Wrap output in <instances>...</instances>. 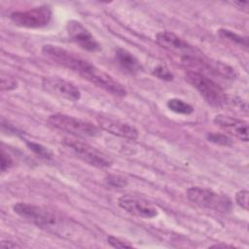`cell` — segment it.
<instances>
[{
    "label": "cell",
    "instance_id": "1",
    "mask_svg": "<svg viewBox=\"0 0 249 249\" xmlns=\"http://www.w3.org/2000/svg\"><path fill=\"white\" fill-rule=\"evenodd\" d=\"M13 208L18 216L36 227L56 234H69L70 225L57 213L26 202H18Z\"/></svg>",
    "mask_w": 249,
    "mask_h": 249
},
{
    "label": "cell",
    "instance_id": "2",
    "mask_svg": "<svg viewBox=\"0 0 249 249\" xmlns=\"http://www.w3.org/2000/svg\"><path fill=\"white\" fill-rule=\"evenodd\" d=\"M185 79L199 92L208 104L222 107L228 102V96L224 89L203 73L195 70L187 71Z\"/></svg>",
    "mask_w": 249,
    "mask_h": 249
},
{
    "label": "cell",
    "instance_id": "3",
    "mask_svg": "<svg viewBox=\"0 0 249 249\" xmlns=\"http://www.w3.org/2000/svg\"><path fill=\"white\" fill-rule=\"evenodd\" d=\"M187 196L190 201L200 208L214 210L220 213H228L232 207L231 200L227 196L205 188H189L187 190Z\"/></svg>",
    "mask_w": 249,
    "mask_h": 249
},
{
    "label": "cell",
    "instance_id": "4",
    "mask_svg": "<svg viewBox=\"0 0 249 249\" xmlns=\"http://www.w3.org/2000/svg\"><path fill=\"white\" fill-rule=\"evenodd\" d=\"M42 53L52 61L81 75L82 77L93 65L80 55L61 47L51 44L44 45Z\"/></svg>",
    "mask_w": 249,
    "mask_h": 249
},
{
    "label": "cell",
    "instance_id": "5",
    "mask_svg": "<svg viewBox=\"0 0 249 249\" xmlns=\"http://www.w3.org/2000/svg\"><path fill=\"white\" fill-rule=\"evenodd\" d=\"M48 122L55 128L76 136L95 137L100 134V128L95 124L65 114H53Z\"/></svg>",
    "mask_w": 249,
    "mask_h": 249
},
{
    "label": "cell",
    "instance_id": "6",
    "mask_svg": "<svg viewBox=\"0 0 249 249\" xmlns=\"http://www.w3.org/2000/svg\"><path fill=\"white\" fill-rule=\"evenodd\" d=\"M63 145L77 158L89 165L105 168L112 163L111 160L105 154L83 141L74 138H65L63 140Z\"/></svg>",
    "mask_w": 249,
    "mask_h": 249
},
{
    "label": "cell",
    "instance_id": "7",
    "mask_svg": "<svg viewBox=\"0 0 249 249\" xmlns=\"http://www.w3.org/2000/svg\"><path fill=\"white\" fill-rule=\"evenodd\" d=\"M11 20L19 27L41 28L48 25L52 19V11L48 6H40L25 11L11 14Z\"/></svg>",
    "mask_w": 249,
    "mask_h": 249
},
{
    "label": "cell",
    "instance_id": "8",
    "mask_svg": "<svg viewBox=\"0 0 249 249\" xmlns=\"http://www.w3.org/2000/svg\"><path fill=\"white\" fill-rule=\"evenodd\" d=\"M118 204L127 213L143 219L158 216V208L149 200L134 195H124L119 197Z\"/></svg>",
    "mask_w": 249,
    "mask_h": 249
},
{
    "label": "cell",
    "instance_id": "9",
    "mask_svg": "<svg viewBox=\"0 0 249 249\" xmlns=\"http://www.w3.org/2000/svg\"><path fill=\"white\" fill-rule=\"evenodd\" d=\"M156 41L159 46L169 53L180 55L181 58L189 56H198L197 50L170 31H161L157 33Z\"/></svg>",
    "mask_w": 249,
    "mask_h": 249
},
{
    "label": "cell",
    "instance_id": "10",
    "mask_svg": "<svg viewBox=\"0 0 249 249\" xmlns=\"http://www.w3.org/2000/svg\"><path fill=\"white\" fill-rule=\"evenodd\" d=\"M83 78L113 95L124 96L126 94V89L121 83L94 65L85 73Z\"/></svg>",
    "mask_w": 249,
    "mask_h": 249
},
{
    "label": "cell",
    "instance_id": "11",
    "mask_svg": "<svg viewBox=\"0 0 249 249\" xmlns=\"http://www.w3.org/2000/svg\"><path fill=\"white\" fill-rule=\"evenodd\" d=\"M66 31L70 40L81 49L90 53H96L101 50L99 43L95 40L93 35L80 21H68L66 24Z\"/></svg>",
    "mask_w": 249,
    "mask_h": 249
},
{
    "label": "cell",
    "instance_id": "12",
    "mask_svg": "<svg viewBox=\"0 0 249 249\" xmlns=\"http://www.w3.org/2000/svg\"><path fill=\"white\" fill-rule=\"evenodd\" d=\"M43 87L46 90L59 97L70 101H77L81 98L79 89L66 80L56 77H47L43 79Z\"/></svg>",
    "mask_w": 249,
    "mask_h": 249
},
{
    "label": "cell",
    "instance_id": "13",
    "mask_svg": "<svg viewBox=\"0 0 249 249\" xmlns=\"http://www.w3.org/2000/svg\"><path fill=\"white\" fill-rule=\"evenodd\" d=\"M97 124L99 128L113 135L129 140H135L138 138V130L130 124L124 123L123 121L116 120L111 117L99 116L97 118Z\"/></svg>",
    "mask_w": 249,
    "mask_h": 249
},
{
    "label": "cell",
    "instance_id": "14",
    "mask_svg": "<svg viewBox=\"0 0 249 249\" xmlns=\"http://www.w3.org/2000/svg\"><path fill=\"white\" fill-rule=\"evenodd\" d=\"M213 121L215 124L226 132L244 142L248 141V124L246 122L222 114L217 115Z\"/></svg>",
    "mask_w": 249,
    "mask_h": 249
},
{
    "label": "cell",
    "instance_id": "15",
    "mask_svg": "<svg viewBox=\"0 0 249 249\" xmlns=\"http://www.w3.org/2000/svg\"><path fill=\"white\" fill-rule=\"evenodd\" d=\"M115 58L120 67L130 75H137L143 70L140 61L124 49L118 48L115 52Z\"/></svg>",
    "mask_w": 249,
    "mask_h": 249
},
{
    "label": "cell",
    "instance_id": "16",
    "mask_svg": "<svg viewBox=\"0 0 249 249\" xmlns=\"http://www.w3.org/2000/svg\"><path fill=\"white\" fill-rule=\"evenodd\" d=\"M166 106L169 110L183 115H190L194 112V107L179 98H171L166 102Z\"/></svg>",
    "mask_w": 249,
    "mask_h": 249
},
{
    "label": "cell",
    "instance_id": "17",
    "mask_svg": "<svg viewBox=\"0 0 249 249\" xmlns=\"http://www.w3.org/2000/svg\"><path fill=\"white\" fill-rule=\"evenodd\" d=\"M219 35L223 38V39H227L228 41L237 44L239 46H243L245 48H247L248 43H247V38L242 37L231 30L228 29H220L219 30Z\"/></svg>",
    "mask_w": 249,
    "mask_h": 249
},
{
    "label": "cell",
    "instance_id": "18",
    "mask_svg": "<svg viewBox=\"0 0 249 249\" xmlns=\"http://www.w3.org/2000/svg\"><path fill=\"white\" fill-rule=\"evenodd\" d=\"M26 145H27V147L33 152V153H35L38 157H40V158H43V159H51L52 158V152L48 149V148H46V147H44L43 145H41V144H38V143H35V142H31V141H28V142H26Z\"/></svg>",
    "mask_w": 249,
    "mask_h": 249
},
{
    "label": "cell",
    "instance_id": "19",
    "mask_svg": "<svg viewBox=\"0 0 249 249\" xmlns=\"http://www.w3.org/2000/svg\"><path fill=\"white\" fill-rule=\"evenodd\" d=\"M207 140L217 144V145H222V146H231L232 144V140L231 137H229L226 134L223 133H208L206 135Z\"/></svg>",
    "mask_w": 249,
    "mask_h": 249
},
{
    "label": "cell",
    "instance_id": "20",
    "mask_svg": "<svg viewBox=\"0 0 249 249\" xmlns=\"http://www.w3.org/2000/svg\"><path fill=\"white\" fill-rule=\"evenodd\" d=\"M105 182L108 186L116 189H122L127 186L128 182L127 179L121 176V175H116V174H111L105 178Z\"/></svg>",
    "mask_w": 249,
    "mask_h": 249
},
{
    "label": "cell",
    "instance_id": "21",
    "mask_svg": "<svg viewBox=\"0 0 249 249\" xmlns=\"http://www.w3.org/2000/svg\"><path fill=\"white\" fill-rule=\"evenodd\" d=\"M153 74L158 77L160 80L163 81H172L174 76L173 74L170 72V70L163 64H160L158 66H156V68H154L153 70Z\"/></svg>",
    "mask_w": 249,
    "mask_h": 249
},
{
    "label": "cell",
    "instance_id": "22",
    "mask_svg": "<svg viewBox=\"0 0 249 249\" xmlns=\"http://www.w3.org/2000/svg\"><path fill=\"white\" fill-rule=\"evenodd\" d=\"M18 87V82L8 74H1V90H12Z\"/></svg>",
    "mask_w": 249,
    "mask_h": 249
},
{
    "label": "cell",
    "instance_id": "23",
    "mask_svg": "<svg viewBox=\"0 0 249 249\" xmlns=\"http://www.w3.org/2000/svg\"><path fill=\"white\" fill-rule=\"evenodd\" d=\"M107 242L111 247H114V248H131V247H133V245L131 243H129V241L123 240V239L113 236V235H110L107 237Z\"/></svg>",
    "mask_w": 249,
    "mask_h": 249
},
{
    "label": "cell",
    "instance_id": "24",
    "mask_svg": "<svg viewBox=\"0 0 249 249\" xmlns=\"http://www.w3.org/2000/svg\"><path fill=\"white\" fill-rule=\"evenodd\" d=\"M248 195H249V193L245 189L238 191L235 195L236 203L244 210L248 209Z\"/></svg>",
    "mask_w": 249,
    "mask_h": 249
},
{
    "label": "cell",
    "instance_id": "25",
    "mask_svg": "<svg viewBox=\"0 0 249 249\" xmlns=\"http://www.w3.org/2000/svg\"><path fill=\"white\" fill-rule=\"evenodd\" d=\"M14 164L12 158L4 150L1 151V171L5 172L10 169Z\"/></svg>",
    "mask_w": 249,
    "mask_h": 249
},
{
    "label": "cell",
    "instance_id": "26",
    "mask_svg": "<svg viewBox=\"0 0 249 249\" xmlns=\"http://www.w3.org/2000/svg\"><path fill=\"white\" fill-rule=\"evenodd\" d=\"M0 245L2 248H20L21 247V245L11 240H2Z\"/></svg>",
    "mask_w": 249,
    "mask_h": 249
}]
</instances>
